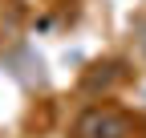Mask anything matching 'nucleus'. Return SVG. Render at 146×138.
<instances>
[{
    "mask_svg": "<svg viewBox=\"0 0 146 138\" xmlns=\"http://www.w3.org/2000/svg\"><path fill=\"white\" fill-rule=\"evenodd\" d=\"M138 49H142V57H146V21H138Z\"/></svg>",
    "mask_w": 146,
    "mask_h": 138,
    "instance_id": "f03ea898",
    "label": "nucleus"
},
{
    "mask_svg": "<svg viewBox=\"0 0 146 138\" xmlns=\"http://www.w3.org/2000/svg\"><path fill=\"white\" fill-rule=\"evenodd\" d=\"M73 138H130V118L114 106H89L73 122Z\"/></svg>",
    "mask_w": 146,
    "mask_h": 138,
    "instance_id": "f257e3e1",
    "label": "nucleus"
}]
</instances>
